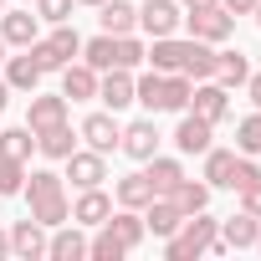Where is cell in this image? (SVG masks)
I'll use <instances>...</instances> for the list:
<instances>
[{"label": "cell", "instance_id": "1", "mask_svg": "<svg viewBox=\"0 0 261 261\" xmlns=\"http://www.w3.org/2000/svg\"><path fill=\"white\" fill-rule=\"evenodd\" d=\"M26 200H31V220H41L46 230H57L62 220H72L62 174H51V169H31V174H26Z\"/></svg>", "mask_w": 261, "mask_h": 261}, {"label": "cell", "instance_id": "2", "mask_svg": "<svg viewBox=\"0 0 261 261\" xmlns=\"http://www.w3.org/2000/svg\"><path fill=\"white\" fill-rule=\"evenodd\" d=\"M205 251H220V220H210L205 210L185 215L179 230L164 236V256H169V261H195V256H205Z\"/></svg>", "mask_w": 261, "mask_h": 261}, {"label": "cell", "instance_id": "3", "mask_svg": "<svg viewBox=\"0 0 261 261\" xmlns=\"http://www.w3.org/2000/svg\"><path fill=\"white\" fill-rule=\"evenodd\" d=\"M26 51H31V57L41 62V72H62L67 62H77V57H82V36H77V31H72L67 21H62V26H51V36L31 41Z\"/></svg>", "mask_w": 261, "mask_h": 261}, {"label": "cell", "instance_id": "4", "mask_svg": "<svg viewBox=\"0 0 261 261\" xmlns=\"http://www.w3.org/2000/svg\"><path fill=\"white\" fill-rule=\"evenodd\" d=\"M185 21H190V36H195V41H210V46L230 41V31H236V16H230L225 6H205V11H190Z\"/></svg>", "mask_w": 261, "mask_h": 261}, {"label": "cell", "instance_id": "5", "mask_svg": "<svg viewBox=\"0 0 261 261\" xmlns=\"http://www.w3.org/2000/svg\"><path fill=\"white\" fill-rule=\"evenodd\" d=\"M190 113H200L205 123H220L225 113H230V87H220V82H195L190 87Z\"/></svg>", "mask_w": 261, "mask_h": 261}, {"label": "cell", "instance_id": "6", "mask_svg": "<svg viewBox=\"0 0 261 261\" xmlns=\"http://www.w3.org/2000/svg\"><path fill=\"white\" fill-rule=\"evenodd\" d=\"M67 179H72L77 190L102 185V179H108V154H97V149H72V154H67Z\"/></svg>", "mask_w": 261, "mask_h": 261}, {"label": "cell", "instance_id": "7", "mask_svg": "<svg viewBox=\"0 0 261 261\" xmlns=\"http://www.w3.org/2000/svg\"><path fill=\"white\" fill-rule=\"evenodd\" d=\"M118 149L128 154V159H154L159 154V128H154V118H139V123H128L123 128V139H118Z\"/></svg>", "mask_w": 261, "mask_h": 261}, {"label": "cell", "instance_id": "8", "mask_svg": "<svg viewBox=\"0 0 261 261\" xmlns=\"http://www.w3.org/2000/svg\"><path fill=\"white\" fill-rule=\"evenodd\" d=\"M77 134L87 139V149H97V154H113V149H118V139H123V128H118V118H113V113H87Z\"/></svg>", "mask_w": 261, "mask_h": 261}, {"label": "cell", "instance_id": "9", "mask_svg": "<svg viewBox=\"0 0 261 261\" xmlns=\"http://www.w3.org/2000/svg\"><path fill=\"white\" fill-rule=\"evenodd\" d=\"M97 97H102V108H108V113H123L128 102H134V77H128L123 67L97 72Z\"/></svg>", "mask_w": 261, "mask_h": 261}, {"label": "cell", "instance_id": "10", "mask_svg": "<svg viewBox=\"0 0 261 261\" xmlns=\"http://www.w3.org/2000/svg\"><path fill=\"white\" fill-rule=\"evenodd\" d=\"M57 123H67V97L57 92H31V113H26V128L31 134H46V128H57Z\"/></svg>", "mask_w": 261, "mask_h": 261}, {"label": "cell", "instance_id": "11", "mask_svg": "<svg viewBox=\"0 0 261 261\" xmlns=\"http://www.w3.org/2000/svg\"><path fill=\"white\" fill-rule=\"evenodd\" d=\"M11 256H21V261H41L46 256V225L41 220H16V230H11Z\"/></svg>", "mask_w": 261, "mask_h": 261}, {"label": "cell", "instance_id": "12", "mask_svg": "<svg viewBox=\"0 0 261 261\" xmlns=\"http://www.w3.org/2000/svg\"><path fill=\"white\" fill-rule=\"evenodd\" d=\"M0 36H6V46H31V41H41V16L0 11Z\"/></svg>", "mask_w": 261, "mask_h": 261}, {"label": "cell", "instance_id": "13", "mask_svg": "<svg viewBox=\"0 0 261 261\" xmlns=\"http://www.w3.org/2000/svg\"><path fill=\"white\" fill-rule=\"evenodd\" d=\"M179 6L174 0H149V6H139V26L149 31V36H174L179 31Z\"/></svg>", "mask_w": 261, "mask_h": 261}, {"label": "cell", "instance_id": "14", "mask_svg": "<svg viewBox=\"0 0 261 261\" xmlns=\"http://www.w3.org/2000/svg\"><path fill=\"white\" fill-rule=\"evenodd\" d=\"M256 236H261V220L246 215V210L230 215V220H220V251H251Z\"/></svg>", "mask_w": 261, "mask_h": 261}, {"label": "cell", "instance_id": "15", "mask_svg": "<svg viewBox=\"0 0 261 261\" xmlns=\"http://www.w3.org/2000/svg\"><path fill=\"white\" fill-rule=\"evenodd\" d=\"M46 256L51 261H82L87 256V236L77 230V220H62L57 236H46Z\"/></svg>", "mask_w": 261, "mask_h": 261}, {"label": "cell", "instance_id": "16", "mask_svg": "<svg viewBox=\"0 0 261 261\" xmlns=\"http://www.w3.org/2000/svg\"><path fill=\"white\" fill-rule=\"evenodd\" d=\"M210 134H215V123H205L200 113L185 108V118H179V128H174V144H179V154H205V149H210Z\"/></svg>", "mask_w": 261, "mask_h": 261}, {"label": "cell", "instance_id": "17", "mask_svg": "<svg viewBox=\"0 0 261 261\" xmlns=\"http://www.w3.org/2000/svg\"><path fill=\"white\" fill-rule=\"evenodd\" d=\"M41 77H46V72H41V62H36L26 46H21V57H6V82H11V92H36Z\"/></svg>", "mask_w": 261, "mask_h": 261}, {"label": "cell", "instance_id": "18", "mask_svg": "<svg viewBox=\"0 0 261 261\" xmlns=\"http://www.w3.org/2000/svg\"><path fill=\"white\" fill-rule=\"evenodd\" d=\"M62 97H72V102L97 97V67H87V62H67V67H62Z\"/></svg>", "mask_w": 261, "mask_h": 261}, {"label": "cell", "instance_id": "19", "mask_svg": "<svg viewBox=\"0 0 261 261\" xmlns=\"http://www.w3.org/2000/svg\"><path fill=\"white\" fill-rule=\"evenodd\" d=\"M108 215H113V200L102 195V185L82 190V195H77V205H72V220H77V225H102Z\"/></svg>", "mask_w": 261, "mask_h": 261}, {"label": "cell", "instance_id": "20", "mask_svg": "<svg viewBox=\"0 0 261 261\" xmlns=\"http://www.w3.org/2000/svg\"><path fill=\"white\" fill-rule=\"evenodd\" d=\"M179 220H185V215H179V205H174L169 195H154V200L144 205V225H149L154 236H174Z\"/></svg>", "mask_w": 261, "mask_h": 261}, {"label": "cell", "instance_id": "21", "mask_svg": "<svg viewBox=\"0 0 261 261\" xmlns=\"http://www.w3.org/2000/svg\"><path fill=\"white\" fill-rule=\"evenodd\" d=\"M185 46H190V41H174V36H154V46L144 51V62H149L154 72H179V67H185Z\"/></svg>", "mask_w": 261, "mask_h": 261}, {"label": "cell", "instance_id": "22", "mask_svg": "<svg viewBox=\"0 0 261 261\" xmlns=\"http://www.w3.org/2000/svg\"><path fill=\"white\" fill-rule=\"evenodd\" d=\"M246 77H251V62H246L241 51H215L210 82H220V87H246Z\"/></svg>", "mask_w": 261, "mask_h": 261}, {"label": "cell", "instance_id": "23", "mask_svg": "<svg viewBox=\"0 0 261 261\" xmlns=\"http://www.w3.org/2000/svg\"><path fill=\"white\" fill-rule=\"evenodd\" d=\"M97 11H102V31L108 36H128L139 26V6H128V0H102Z\"/></svg>", "mask_w": 261, "mask_h": 261}, {"label": "cell", "instance_id": "24", "mask_svg": "<svg viewBox=\"0 0 261 261\" xmlns=\"http://www.w3.org/2000/svg\"><path fill=\"white\" fill-rule=\"evenodd\" d=\"M102 225H108V230H113V236H118V241H123L128 251H134V246H139V241L149 236V225H144V215H139V210H123V205H118V215H108Z\"/></svg>", "mask_w": 261, "mask_h": 261}, {"label": "cell", "instance_id": "25", "mask_svg": "<svg viewBox=\"0 0 261 261\" xmlns=\"http://www.w3.org/2000/svg\"><path fill=\"white\" fill-rule=\"evenodd\" d=\"M179 72H185L190 82H205V77L215 72V46H210V41H195V36H190V46H185V67H179Z\"/></svg>", "mask_w": 261, "mask_h": 261}, {"label": "cell", "instance_id": "26", "mask_svg": "<svg viewBox=\"0 0 261 261\" xmlns=\"http://www.w3.org/2000/svg\"><path fill=\"white\" fill-rule=\"evenodd\" d=\"M144 164H149L144 174H149L154 195H169V190H174V185L185 179V164H179V159H159V154H154V159H144Z\"/></svg>", "mask_w": 261, "mask_h": 261}, {"label": "cell", "instance_id": "27", "mask_svg": "<svg viewBox=\"0 0 261 261\" xmlns=\"http://www.w3.org/2000/svg\"><path fill=\"white\" fill-rule=\"evenodd\" d=\"M169 200L179 205V215H195V210L210 205V185H205V179H179V185L169 190Z\"/></svg>", "mask_w": 261, "mask_h": 261}, {"label": "cell", "instance_id": "28", "mask_svg": "<svg viewBox=\"0 0 261 261\" xmlns=\"http://www.w3.org/2000/svg\"><path fill=\"white\" fill-rule=\"evenodd\" d=\"M149 200H154L149 174H123V179H118V205H123V210H144Z\"/></svg>", "mask_w": 261, "mask_h": 261}, {"label": "cell", "instance_id": "29", "mask_svg": "<svg viewBox=\"0 0 261 261\" xmlns=\"http://www.w3.org/2000/svg\"><path fill=\"white\" fill-rule=\"evenodd\" d=\"M36 149L46 154V159H67L72 149H77V134L67 123H57V128H46V134H36Z\"/></svg>", "mask_w": 261, "mask_h": 261}, {"label": "cell", "instance_id": "30", "mask_svg": "<svg viewBox=\"0 0 261 261\" xmlns=\"http://www.w3.org/2000/svg\"><path fill=\"white\" fill-rule=\"evenodd\" d=\"M230 164H236V154L210 144V149H205V185H210V190H225V185H230Z\"/></svg>", "mask_w": 261, "mask_h": 261}, {"label": "cell", "instance_id": "31", "mask_svg": "<svg viewBox=\"0 0 261 261\" xmlns=\"http://www.w3.org/2000/svg\"><path fill=\"white\" fill-rule=\"evenodd\" d=\"M31 149H36V134H31V128H11V134H0V159L26 164V159H31Z\"/></svg>", "mask_w": 261, "mask_h": 261}, {"label": "cell", "instance_id": "32", "mask_svg": "<svg viewBox=\"0 0 261 261\" xmlns=\"http://www.w3.org/2000/svg\"><path fill=\"white\" fill-rule=\"evenodd\" d=\"M134 102H144L149 113H164V72H149L134 82Z\"/></svg>", "mask_w": 261, "mask_h": 261}, {"label": "cell", "instance_id": "33", "mask_svg": "<svg viewBox=\"0 0 261 261\" xmlns=\"http://www.w3.org/2000/svg\"><path fill=\"white\" fill-rule=\"evenodd\" d=\"M87 256H92V261H123V256H128V246H123L108 225H97V236L87 241Z\"/></svg>", "mask_w": 261, "mask_h": 261}, {"label": "cell", "instance_id": "34", "mask_svg": "<svg viewBox=\"0 0 261 261\" xmlns=\"http://www.w3.org/2000/svg\"><path fill=\"white\" fill-rule=\"evenodd\" d=\"M236 144H241V154H261V108L236 123Z\"/></svg>", "mask_w": 261, "mask_h": 261}, {"label": "cell", "instance_id": "35", "mask_svg": "<svg viewBox=\"0 0 261 261\" xmlns=\"http://www.w3.org/2000/svg\"><path fill=\"white\" fill-rule=\"evenodd\" d=\"M82 62H87V67H97V72H108V67H113V36L102 31V36L82 41Z\"/></svg>", "mask_w": 261, "mask_h": 261}, {"label": "cell", "instance_id": "36", "mask_svg": "<svg viewBox=\"0 0 261 261\" xmlns=\"http://www.w3.org/2000/svg\"><path fill=\"white\" fill-rule=\"evenodd\" d=\"M144 62V46L134 41V31H128V36H113V67H123V72H134Z\"/></svg>", "mask_w": 261, "mask_h": 261}, {"label": "cell", "instance_id": "37", "mask_svg": "<svg viewBox=\"0 0 261 261\" xmlns=\"http://www.w3.org/2000/svg\"><path fill=\"white\" fill-rule=\"evenodd\" d=\"M36 6V16L46 21V26H62V21H72V6L77 0H31Z\"/></svg>", "mask_w": 261, "mask_h": 261}, {"label": "cell", "instance_id": "38", "mask_svg": "<svg viewBox=\"0 0 261 261\" xmlns=\"http://www.w3.org/2000/svg\"><path fill=\"white\" fill-rule=\"evenodd\" d=\"M21 190H26V164L0 159V195H21Z\"/></svg>", "mask_w": 261, "mask_h": 261}, {"label": "cell", "instance_id": "39", "mask_svg": "<svg viewBox=\"0 0 261 261\" xmlns=\"http://www.w3.org/2000/svg\"><path fill=\"white\" fill-rule=\"evenodd\" d=\"M236 195H241V210L261 220V179H256V185H246V190H236Z\"/></svg>", "mask_w": 261, "mask_h": 261}, {"label": "cell", "instance_id": "40", "mask_svg": "<svg viewBox=\"0 0 261 261\" xmlns=\"http://www.w3.org/2000/svg\"><path fill=\"white\" fill-rule=\"evenodd\" d=\"M220 6H225L230 16H251V11H256V0H220Z\"/></svg>", "mask_w": 261, "mask_h": 261}, {"label": "cell", "instance_id": "41", "mask_svg": "<svg viewBox=\"0 0 261 261\" xmlns=\"http://www.w3.org/2000/svg\"><path fill=\"white\" fill-rule=\"evenodd\" d=\"M246 92H251V102L261 108V72H251V77H246Z\"/></svg>", "mask_w": 261, "mask_h": 261}, {"label": "cell", "instance_id": "42", "mask_svg": "<svg viewBox=\"0 0 261 261\" xmlns=\"http://www.w3.org/2000/svg\"><path fill=\"white\" fill-rule=\"evenodd\" d=\"M205 6H220V0H185V11H205Z\"/></svg>", "mask_w": 261, "mask_h": 261}, {"label": "cell", "instance_id": "43", "mask_svg": "<svg viewBox=\"0 0 261 261\" xmlns=\"http://www.w3.org/2000/svg\"><path fill=\"white\" fill-rule=\"evenodd\" d=\"M6 102H11V82L0 77V113H6Z\"/></svg>", "mask_w": 261, "mask_h": 261}, {"label": "cell", "instance_id": "44", "mask_svg": "<svg viewBox=\"0 0 261 261\" xmlns=\"http://www.w3.org/2000/svg\"><path fill=\"white\" fill-rule=\"evenodd\" d=\"M0 256H11V236L6 230H0Z\"/></svg>", "mask_w": 261, "mask_h": 261}, {"label": "cell", "instance_id": "45", "mask_svg": "<svg viewBox=\"0 0 261 261\" xmlns=\"http://www.w3.org/2000/svg\"><path fill=\"white\" fill-rule=\"evenodd\" d=\"M251 16H256V26H261V0H256V11H251Z\"/></svg>", "mask_w": 261, "mask_h": 261}, {"label": "cell", "instance_id": "46", "mask_svg": "<svg viewBox=\"0 0 261 261\" xmlns=\"http://www.w3.org/2000/svg\"><path fill=\"white\" fill-rule=\"evenodd\" d=\"M77 6H102V0H77Z\"/></svg>", "mask_w": 261, "mask_h": 261}, {"label": "cell", "instance_id": "47", "mask_svg": "<svg viewBox=\"0 0 261 261\" xmlns=\"http://www.w3.org/2000/svg\"><path fill=\"white\" fill-rule=\"evenodd\" d=\"M0 62H6V36H0Z\"/></svg>", "mask_w": 261, "mask_h": 261}, {"label": "cell", "instance_id": "48", "mask_svg": "<svg viewBox=\"0 0 261 261\" xmlns=\"http://www.w3.org/2000/svg\"><path fill=\"white\" fill-rule=\"evenodd\" d=\"M256 251H261V236H256Z\"/></svg>", "mask_w": 261, "mask_h": 261}, {"label": "cell", "instance_id": "49", "mask_svg": "<svg viewBox=\"0 0 261 261\" xmlns=\"http://www.w3.org/2000/svg\"><path fill=\"white\" fill-rule=\"evenodd\" d=\"M0 6H6V0H0Z\"/></svg>", "mask_w": 261, "mask_h": 261}, {"label": "cell", "instance_id": "50", "mask_svg": "<svg viewBox=\"0 0 261 261\" xmlns=\"http://www.w3.org/2000/svg\"><path fill=\"white\" fill-rule=\"evenodd\" d=\"M26 6H31V0H26Z\"/></svg>", "mask_w": 261, "mask_h": 261}]
</instances>
